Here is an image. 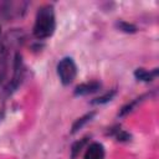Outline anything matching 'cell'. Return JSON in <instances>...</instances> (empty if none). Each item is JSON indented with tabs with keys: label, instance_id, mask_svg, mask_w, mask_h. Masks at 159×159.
<instances>
[{
	"label": "cell",
	"instance_id": "cell-1",
	"mask_svg": "<svg viewBox=\"0 0 159 159\" xmlns=\"http://www.w3.org/2000/svg\"><path fill=\"white\" fill-rule=\"evenodd\" d=\"M55 11L51 5H45L39 9L34 25V35L37 39L50 37L55 31Z\"/></svg>",
	"mask_w": 159,
	"mask_h": 159
},
{
	"label": "cell",
	"instance_id": "cell-2",
	"mask_svg": "<svg viewBox=\"0 0 159 159\" xmlns=\"http://www.w3.org/2000/svg\"><path fill=\"white\" fill-rule=\"evenodd\" d=\"M57 73L60 77V81L63 84H70L73 82V80L77 76V67L75 61L71 57L62 58L57 65Z\"/></svg>",
	"mask_w": 159,
	"mask_h": 159
},
{
	"label": "cell",
	"instance_id": "cell-3",
	"mask_svg": "<svg viewBox=\"0 0 159 159\" xmlns=\"http://www.w3.org/2000/svg\"><path fill=\"white\" fill-rule=\"evenodd\" d=\"M84 159H104V147L101 143H92L88 145Z\"/></svg>",
	"mask_w": 159,
	"mask_h": 159
},
{
	"label": "cell",
	"instance_id": "cell-4",
	"mask_svg": "<svg viewBox=\"0 0 159 159\" xmlns=\"http://www.w3.org/2000/svg\"><path fill=\"white\" fill-rule=\"evenodd\" d=\"M101 88V83L97 81H92V82H87V83H82L80 86L76 87L75 89V94L77 96H86L89 93H94Z\"/></svg>",
	"mask_w": 159,
	"mask_h": 159
},
{
	"label": "cell",
	"instance_id": "cell-5",
	"mask_svg": "<svg viewBox=\"0 0 159 159\" xmlns=\"http://www.w3.org/2000/svg\"><path fill=\"white\" fill-rule=\"evenodd\" d=\"M158 75V70H153V71H147L144 68H138L135 70L134 72V76L137 80L139 81H144V82H148V81H152L153 78H155Z\"/></svg>",
	"mask_w": 159,
	"mask_h": 159
},
{
	"label": "cell",
	"instance_id": "cell-6",
	"mask_svg": "<svg viewBox=\"0 0 159 159\" xmlns=\"http://www.w3.org/2000/svg\"><path fill=\"white\" fill-rule=\"evenodd\" d=\"M93 116H94V113L93 112H91V113H87V114H84L83 117H81V118H78L75 123H73V125H72V133H76L78 129H81L86 123H88L92 118H93Z\"/></svg>",
	"mask_w": 159,
	"mask_h": 159
},
{
	"label": "cell",
	"instance_id": "cell-7",
	"mask_svg": "<svg viewBox=\"0 0 159 159\" xmlns=\"http://www.w3.org/2000/svg\"><path fill=\"white\" fill-rule=\"evenodd\" d=\"M114 94H116V91L107 92L106 94L99 96L98 98H96L94 101H92V103H94V104H103V103H107V102H109V101H111V99L114 97Z\"/></svg>",
	"mask_w": 159,
	"mask_h": 159
},
{
	"label": "cell",
	"instance_id": "cell-8",
	"mask_svg": "<svg viewBox=\"0 0 159 159\" xmlns=\"http://www.w3.org/2000/svg\"><path fill=\"white\" fill-rule=\"evenodd\" d=\"M86 142H87V138H83V139H81L80 142H76L73 145H72V158H76L78 154H80V152H81V149H82V147L86 144Z\"/></svg>",
	"mask_w": 159,
	"mask_h": 159
},
{
	"label": "cell",
	"instance_id": "cell-9",
	"mask_svg": "<svg viewBox=\"0 0 159 159\" xmlns=\"http://www.w3.org/2000/svg\"><path fill=\"white\" fill-rule=\"evenodd\" d=\"M117 26H118L119 30H122V31H124V32H135V31H137V29H135L134 25L128 24V22H125V21H119V22H117Z\"/></svg>",
	"mask_w": 159,
	"mask_h": 159
},
{
	"label": "cell",
	"instance_id": "cell-10",
	"mask_svg": "<svg viewBox=\"0 0 159 159\" xmlns=\"http://www.w3.org/2000/svg\"><path fill=\"white\" fill-rule=\"evenodd\" d=\"M5 63L2 62V61H0V81H1V78L4 77V75H5Z\"/></svg>",
	"mask_w": 159,
	"mask_h": 159
}]
</instances>
